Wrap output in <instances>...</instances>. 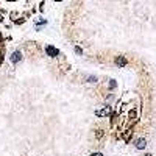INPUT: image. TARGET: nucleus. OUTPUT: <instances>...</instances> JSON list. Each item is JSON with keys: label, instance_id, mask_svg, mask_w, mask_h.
Masks as SVG:
<instances>
[{"label": "nucleus", "instance_id": "obj_5", "mask_svg": "<svg viewBox=\"0 0 156 156\" xmlns=\"http://www.w3.org/2000/svg\"><path fill=\"white\" fill-rule=\"evenodd\" d=\"M109 112V108H106V109H103V111H97L95 114H97V116H106V114Z\"/></svg>", "mask_w": 156, "mask_h": 156}, {"label": "nucleus", "instance_id": "obj_4", "mask_svg": "<svg viewBox=\"0 0 156 156\" xmlns=\"http://www.w3.org/2000/svg\"><path fill=\"white\" fill-rule=\"evenodd\" d=\"M116 64H117V66H125V64H126V59L123 58V56H119V58L116 59Z\"/></svg>", "mask_w": 156, "mask_h": 156}, {"label": "nucleus", "instance_id": "obj_9", "mask_svg": "<svg viewBox=\"0 0 156 156\" xmlns=\"http://www.w3.org/2000/svg\"><path fill=\"white\" fill-rule=\"evenodd\" d=\"M55 2H61V0H55Z\"/></svg>", "mask_w": 156, "mask_h": 156}, {"label": "nucleus", "instance_id": "obj_3", "mask_svg": "<svg viewBox=\"0 0 156 156\" xmlns=\"http://www.w3.org/2000/svg\"><path fill=\"white\" fill-rule=\"evenodd\" d=\"M45 50H47V55H48V56H58V55H59V50L55 48V47H50V45H48Z\"/></svg>", "mask_w": 156, "mask_h": 156}, {"label": "nucleus", "instance_id": "obj_2", "mask_svg": "<svg viewBox=\"0 0 156 156\" xmlns=\"http://www.w3.org/2000/svg\"><path fill=\"white\" fill-rule=\"evenodd\" d=\"M134 147H136L137 150H144L145 147H147V141H145V139H137L136 144H134Z\"/></svg>", "mask_w": 156, "mask_h": 156}, {"label": "nucleus", "instance_id": "obj_7", "mask_svg": "<svg viewBox=\"0 0 156 156\" xmlns=\"http://www.w3.org/2000/svg\"><path fill=\"white\" fill-rule=\"evenodd\" d=\"M109 88H116V81H114V80H111V83H109Z\"/></svg>", "mask_w": 156, "mask_h": 156}, {"label": "nucleus", "instance_id": "obj_10", "mask_svg": "<svg viewBox=\"0 0 156 156\" xmlns=\"http://www.w3.org/2000/svg\"><path fill=\"white\" fill-rule=\"evenodd\" d=\"M147 156H151V155H147Z\"/></svg>", "mask_w": 156, "mask_h": 156}, {"label": "nucleus", "instance_id": "obj_1", "mask_svg": "<svg viewBox=\"0 0 156 156\" xmlns=\"http://www.w3.org/2000/svg\"><path fill=\"white\" fill-rule=\"evenodd\" d=\"M20 59H22V53L19 52V50H16V52L11 55V63H13V64H16V63H19Z\"/></svg>", "mask_w": 156, "mask_h": 156}, {"label": "nucleus", "instance_id": "obj_8", "mask_svg": "<svg viewBox=\"0 0 156 156\" xmlns=\"http://www.w3.org/2000/svg\"><path fill=\"white\" fill-rule=\"evenodd\" d=\"M92 156H103V155H102V153H94Z\"/></svg>", "mask_w": 156, "mask_h": 156}, {"label": "nucleus", "instance_id": "obj_6", "mask_svg": "<svg viewBox=\"0 0 156 156\" xmlns=\"http://www.w3.org/2000/svg\"><path fill=\"white\" fill-rule=\"evenodd\" d=\"M88 80L91 81V83H95V81H97V77H89Z\"/></svg>", "mask_w": 156, "mask_h": 156}]
</instances>
